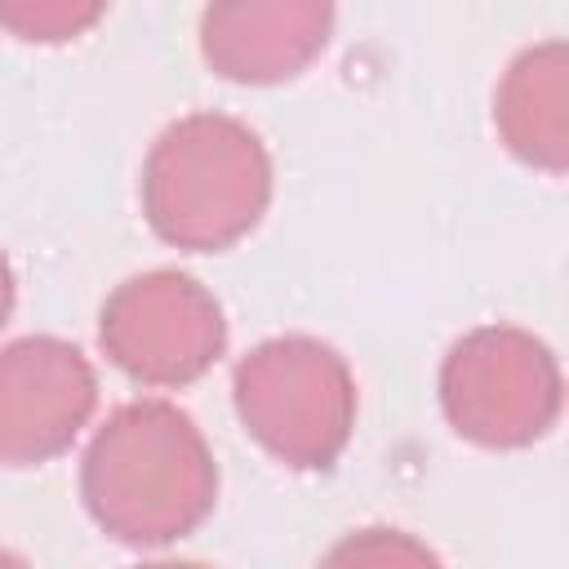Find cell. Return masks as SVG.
<instances>
[{"mask_svg":"<svg viewBox=\"0 0 569 569\" xmlns=\"http://www.w3.org/2000/svg\"><path fill=\"white\" fill-rule=\"evenodd\" d=\"M80 498L93 525L124 547H164L204 525L218 502V462L169 400L120 405L89 440Z\"/></svg>","mask_w":569,"mask_h":569,"instance_id":"obj_1","label":"cell"},{"mask_svg":"<svg viewBox=\"0 0 569 569\" xmlns=\"http://www.w3.org/2000/svg\"><path fill=\"white\" fill-rule=\"evenodd\" d=\"M138 191L164 244L218 253L262 222L271 204V156L236 116L196 111L151 142Z\"/></svg>","mask_w":569,"mask_h":569,"instance_id":"obj_2","label":"cell"},{"mask_svg":"<svg viewBox=\"0 0 569 569\" xmlns=\"http://www.w3.org/2000/svg\"><path fill=\"white\" fill-rule=\"evenodd\" d=\"M244 431L293 471H325L356 427V378L347 360L307 333L258 342L231 373Z\"/></svg>","mask_w":569,"mask_h":569,"instance_id":"obj_3","label":"cell"},{"mask_svg":"<svg viewBox=\"0 0 569 569\" xmlns=\"http://www.w3.org/2000/svg\"><path fill=\"white\" fill-rule=\"evenodd\" d=\"M565 400L551 347L516 325L462 333L440 365V409L449 427L480 449H525L542 440Z\"/></svg>","mask_w":569,"mask_h":569,"instance_id":"obj_4","label":"cell"},{"mask_svg":"<svg viewBox=\"0 0 569 569\" xmlns=\"http://www.w3.org/2000/svg\"><path fill=\"white\" fill-rule=\"evenodd\" d=\"M98 342L124 378L142 387H187L227 351V316L196 276L160 267L107 293Z\"/></svg>","mask_w":569,"mask_h":569,"instance_id":"obj_5","label":"cell"},{"mask_svg":"<svg viewBox=\"0 0 569 569\" xmlns=\"http://www.w3.org/2000/svg\"><path fill=\"white\" fill-rule=\"evenodd\" d=\"M98 405V373L80 347L36 333L0 347V462L36 467L71 449Z\"/></svg>","mask_w":569,"mask_h":569,"instance_id":"obj_6","label":"cell"},{"mask_svg":"<svg viewBox=\"0 0 569 569\" xmlns=\"http://www.w3.org/2000/svg\"><path fill=\"white\" fill-rule=\"evenodd\" d=\"M329 31L333 9L316 0L213 4L200 18V53L222 80L280 84L329 44Z\"/></svg>","mask_w":569,"mask_h":569,"instance_id":"obj_7","label":"cell"},{"mask_svg":"<svg viewBox=\"0 0 569 569\" xmlns=\"http://www.w3.org/2000/svg\"><path fill=\"white\" fill-rule=\"evenodd\" d=\"M569 53L565 40L525 49L493 98V124L507 151L533 169L560 173L569 156Z\"/></svg>","mask_w":569,"mask_h":569,"instance_id":"obj_8","label":"cell"},{"mask_svg":"<svg viewBox=\"0 0 569 569\" xmlns=\"http://www.w3.org/2000/svg\"><path fill=\"white\" fill-rule=\"evenodd\" d=\"M316 569H445L440 556L418 542L405 529H387V525H369L356 533H342Z\"/></svg>","mask_w":569,"mask_h":569,"instance_id":"obj_9","label":"cell"},{"mask_svg":"<svg viewBox=\"0 0 569 569\" xmlns=\"http://www.w3.org/2000/svg\"><path fill=\"white\" fill-rule=\"evenodd\" d=\"M102 9H76V4H4L0 22L13 27L22 40H71L80 36L89 22H98Z\"/></svg>","mask_w":569,"mask_h":569,"instance_id":"obj_10","label":"cell"},{"mask_svg":"<svg viewBox=\"0 0 569 569\" xmlns=\"http://www.w3.org/2000/svg\"><path fill=\"white\" fill-rule=\"evenodd\" d=\"M13 298H18V284H13V267H9V258L0 253V325L9 320V311H13Z\"/></svg>","mask_w":569,"mask_h":569,"instance_id":"obj_11","label":"cell"},{"mask_svg":"<svg viewBox=\"0 0 569 569\" xmlns=\"http://www.w3.org/2000/svg\"><path fill=\"white\" fill-rule=\"evenodd\" d=\"M133 569H209L200 560H147V565H133Z\"/></svg>","mask_w":569,"mask_h":569,"instance_id":"obj_12","label":"cell"},{"mask_svg":"<svg viewBox=\"0 0 569 569\" xmlns=\"http://www.w3.org/2000/svg\"><path fill=\"white\" fill-rule=\"evenodd\" d=\"M0 569H27V560L13 556V551H0Z\"/></svg>","mask_w":569,"mask_h":569,"instance_id":"obj_13","label":"cell"}]
</instances>
